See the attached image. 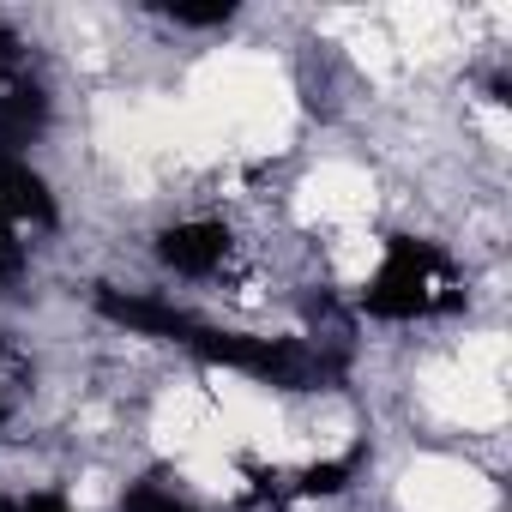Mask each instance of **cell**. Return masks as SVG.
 Wrapping results in <instances>:
<instances>
[{"mask_svg": "<svg viewBox=\"0 0 512 512\" xmlns=\"http://www.w3.org/2000/svg\"><path fill=\"white\" fill-rule=\"evenodd\" d=\"M458 302H464V290L452 278V260L434 241H416V235L386 241V260L362 290V308L380 320H416V314H440Z\"/></svg>", "mask_w": 512, "mask_h": 512, "instance_id": "cell-1", "label": "cell"}, {"mask_svg": "<svg viewBox=\"0 0 512 512\" xmlns=\"http://www.w3.org/2000/svg\"><path fill=\"white\" fill-rule=\"evenodd\" d=\"M49 127V97L25 67H0V157L25 151Z\"/></svg>", "mask_w": 512, "mask_h": 512, "instance_id": "cell-2", "label": "cell"}, {"mask_svg": "<svg viewBox=\"0 0 512 512\" xmlns=\"http://www.w3.org/2000/svg\"><path fill=\"white\" fill-rule=\"evenodd\" d=\"M19 223H37V229H55L61 211H55V193L49 181L19 163V157H0V235H13Z\"/></svg>", "mask_w": 512, "mask_h": 512, "instance_id": "cell-3", "label": "cell"}, {"mask_svg": "<svg viewBox=\"0 0 512 512\" xmlns=\"http://www.w3.org/2000/svg\"><path fill=\"white\" fill-rule=\"evenodd\" d=\"M157 253H163V266L187 272V278H205L223 266V253H229V229L223 223H175L157 235Z\"/></svg>", "mask_w": 512, "mask_h": 512, "instance_id": "cell-4", "label": "cell"}, {"mask_svg": "<svg viewBox=\"0 0 512 512\" xmlns=\"http://www.w3.org/2000/svg\"><path fill=\"white\" fill-rule=\"evenodd\" d=\"M157 7L181 25H229L235 19V0H157Z\"/></svg>", "mask_w": 512, "mask_h": 512, "instance_id": "cell-5", "label": "cell"}, {"mask_svg": "<svg viewBox=\"0 0 512 512\" xmlns=\"http://www.w3.org/2000/svg\"><path fill=\"white\" fill-rule=\"evenodd\" d=\"M350 470H356V452L350 458H332V464H314V470L296 476V494H338L350 482Z\"/></svg>", "mask_w": 512, "mask_h": 512, "instance_id": "cell-6", "label": "cell"}, {"mask_svg": "<svg viewBox=\"0 0 512 512\" xmlns=\"http://www.w3.org/2000/svg\"><path fill=\"white\" fill-rule=\"evenodd\" d=\"M121 512H193V506H181L175 494H163L157 482H139L127 500H121Z\"/></svg>", "mask_w": 512, "mask_h": 512, "instance_id": "cell-7", "label": "cell"}, {"mask_svg": "<svg viewBox=\"0 0 512 512\" xmlns=\"http://www.w3.org/2000/svg\"><path fill=\"white\" fill-rule=\"evenodd\" d=\"M7 512H73V506L55 494H31V500H7Z\"/></svg>", "mask_w": 512, "mask_h": 512, "instance_id": "cell-8", "label": "cell"}, {"mask_svg": "<svg viewBox=\"0 0 512 512\" xmlns=\"http://www.w3.org/2000/svg\"><path fill=\"white\" fill-rule=\"evenodd\" d=\"M0 67H19V37L0 25Z\"/></svg>", "mask_w": 512, "mask_h": 512, "instance_id": "cell-9", "label": "cell"}, {"mask_svg": "<svg viewBox=\"0 0 512 512\" xmlns=\"http://www.w3.org/2000/svg\"><path fill=\"white\" fill-rule=\"evenodd\" d=\"M0 512H7V494H0Z\"/></svg>", "mask_w": 512, "mask_h": 512, "instance_id": "cell-10", "label": "cell"}, {"mask_svg": "<svg viewBox=\"0 0 512 512\" xmlns=\"http://www.w3.org/2000/svg\"><path fill=\"white\" fill-rule=\"evenodd\" d=\"M0 416H7V404H0Z\"/></svg>", "mask_w": 512, "mask_h": 512, "instance_id": "cell-11", "label": "cell"}]
</instances>
